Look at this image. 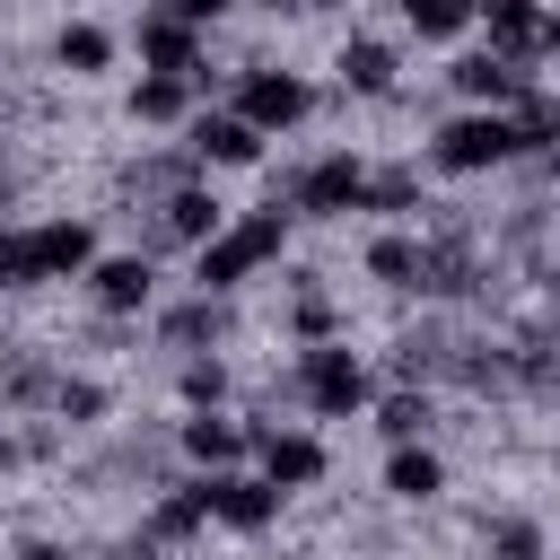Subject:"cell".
<instances>
[{
	"label": "cell",
	"instance_id": "cell-1",
	"mask_svg": "<svg viewBox=\"0 0 560 560\" xmlns=\"http://www.w3.org/2000/svg\"><path fill=\"white\" fill-rule=\"evenodd\" d=\"M88 254H96V236L79 219H44L26 236H0V280H70V271H88Z\"/></svg>",
	"mask_w": 560,
	"mask_h": 560
},
{
	"label": "cell",
	"instance_id": "cell-2",
	"mask_svg": "<svg viewBox=\"0 0 560 560\" xmlns=\"http://www.w3.org/2000/svg\"><path fill=\"white\" fill-rule=\"evenodd\" d=\"M525 140H534V131L508 122V114H464V122L438 131V166H455V175H472V166H508Z\"/></svg>",
	"mask_w": 560,
	"mask_h": 560
},
{
	"label": "cell",
	"instance_id": "cell-3",
	"mask_svg": "<svg viewBox=\"0 0 560 560\" xmlns=\"http://www.w3.org/2000/svg\"><path fill=\"white\" fill-rule=\"evenodd\" d=\"M280 236H289V228H280V210H254L245 228L210 236V245H201V289H236L254 262H271V254H280Z\"/></svg>",
	"mask_w": 560,
	"mask_h": 560
},
{
	"label": "cell",
	"instance_id": "cell-4",
	"mask_svg": "<svg viewBox=\"0 0 560 560\" xmlns=\"http://www.w3.org/2000/svg\"><path fill=\"white\" fill-rule=\"evenodd\" d=\"M306 402H315V411H332V420H341V411H359V402H368V368H359L350 350L315 341V350H306Z\"/></svg>",
	"mask_w": 560,
	"mask_h": 560
},
{
	"label": "cell",
	"instance_id": "cell-5",
	"mask_svg": "<svg viewBox=\"0 0 560 560\" xmlns=\"http://www.w3.org/2000/svg\"><path fill=\"white\" fill-rule=\"evenodd\" d=\"M201 499H210V516H219V525H236V534H262V525H271V508H280V490H271V481H245V472H210V481H201Z\"/></svg>",
	"mask_w": 560,
	"mask_h": 560
},
{
	"label": "cell",
	"instance_id": "cell-6",
	"mask_svg": "<svg viewBox=\"0 0 560 560\" xmlns=\"http://www.w3.org/2000/svg\"><path fill=\"white\" fill-rule=\"evenodd\" d=\"M306 114V79H289V70H254L245 79V122L254 131H289Z\"/></svg>",
	"mask_w": 560,
	"mask_h": 560
},
{
	"label": "cell",
	"instance_id": "cell-7",
	"mask_svg": "<svg viewBox=\"0 0 560 560\" xmlns=\"http://www.w3.org/2000/svg\"><path fill=\"white\" fill-rule=\"evenodd\" d=\"M359 201H368V166H359V158H324V166L298 184V210H315V219L359 210Z\"/></svg>",
	"mask_w": 560,
	"mask_h": 560
},
{
	"label": "cell",
	"instance_id": "cell-8",
	"mask_svg": "<svg viewBox=\"0 0 560 560\" xmlns=\"http://www.w3.org/2000/svg\"><path fill=\"white\" fill-rule=\"evenodd\" d=\"M262 481H271V490H306V481H324V446H315L306 429H271V438H262Z\"/></svg>",
	"mask_w": 560,
	"mask_h": 560
},
{
	"label": "cell",
	"instance_id": "cell-9",
	"mask_svg": "<svg viewBox=\"0 0 560 560\" xmlns=\"http://www.w3.org/2000/svg\"><path fill=\"white\" fill-rule=\"evenodd\" d=\"M192 140H201V158H219V166H254V158H262V131H254L245 114H210Z\"/></svg>",
	"mask_w": 560,
	"mask_h": 560
},
{
	"label": "cell",
	"instance_id": "cell-10",
	"mask_svg": "<svg viewBox=\"0 0 560 560\" xmlns=\"http://www.w3.org/2000/svg\"><path fill=\"white\" fill-rule=\"evenodd\" d=\"M140 61H149V70H192V18H175V9L149 18V26H140Z\"/></svg>",
	"mask_w": 560,
	"mask_h": 560
},
{
	"label": "cell",
	"instance_id": "cell-11",
	"mask_svg": "<svg viewBox=\"0 0 560 560\" xmlns=\"http://www.w3.org/2000/svg\"><path fill=\"white\" fill-rule=\"evenodd\" d=\"M96 298H105L114 315L149 306V262H140V254H114V262H96Z\"/></svg>",
	"mask_w": 560,
	"mask_h": 560
},
{
	"label": "cell",
	"instance_id": "cell-12",
	"mask_svg": "<svg viewBox=\"0 0 560 560\" xmlns=\"http://www.w3.org/2000/svg\"><path fill=\"white\" fill-rule=\"evenodd\" d=\"M184 455H192V464H236V455H245V429L219 420V411H201V420H184Z\"/></svg>",
	"mask_w": 560,
	"mask_h": 560
},
{
	"label": "cell",
	"instance_id": "cell-13",
	"mask_svg": "<svg viewBox=\"0 0 560 560\" xmlns=\"http://www.w3.org/2000/svg\"><path fill=\"white\" fill-rule=\"evenodd\" d=\"M438 481H446V472H438L429 446H402V455L385 464V490H394V499H438Z\"/></svg>",
	"mask_w": 560,
	"mask_h": 560
},
{
	"label": "cell",
	"instance_id": "cell-14",
	"mask_svg": "<svg viewBox=\"0 0 560 560\" xmlns=\"http://www.w3.org/2000/svg\"><path fill=\"white\" fill-rule=\"evenodd\" d=\"M341 79H350L359 96H385V88H394V52H385V44H341Z\"/></svg>",
	"mask_w": 560,
	"mask_h": 560
},
{
	"label": "cell",
	"instance_id": "cell-15",
	"mask_svg": "<svg viewBox=\"0 0 560 560\" xmlns=\"http://www.w3.org/2000/svg\"><path fill=\"white\" fill-rule=\"evenodd\" d=\"M131 114H140V122H175V114H184V79H175V70L140 79V88H131Z\"/></svg>",
	"mask_w": 560,
	"mask_h": 560
},
{
	"label": "cell",
	"instance_id": "cell-16",
	"mask_svg": "<svg viewBox=\"0 0 560 560\" xmlns=\"http://www.w3.org/2000/svg\"><path fill=\"white\" fill-rule=\"evenodd\" d=\"M166 228L192 236V245H210V236H219V201H210V192H175V201H166Z\"/></svg>",
	"mask_w": 560,
	"mask_h": 560
},
{
	"label": "cell",
	"instance_id": "cell-17",
	"mask_svg": "<svg viewBox=\"0 0 560 560\" xmlns=\"http://www.w3.org/2000/svg\"><path fill=\"white\" fill-rule=\"evenodd\" d=\"M402 18L429 35V44H446V35H464V18H472V0H402Z\"/></svg>",
	"mask_w": 560,
	"mask_h": 560
},
{
	"label": "cell",
	"instance_id": "cell-18",
	"mask_svg": "<svg viewBox=\"0 0 560 560\" xmlns=\"http://www.w3.org/2000/svg\"><path fill=\"white\" fill-rule=\"evenodd\" d=\"M472 9H481V18H490V35H508V44H525V35L542 26V9H534V0H472Z\"/></svg>",
	"mask_w": 560,
	"mask_h": 560
},
{
	"label": "cell",
	"instance_id": "cell-19",
	"mask_svg": "<svg viewBox=\"0 0 560 560\" xmlns=\"http://www.w3.org/2000/svg\"><path fill=\"white\" fill-rule=\"evenodd\" d=\"M455 88L464 96H516V70L508 61H455Z\"/></svg>",
	"mask_w": 560,
	"mask_h": 560
},
{
	"label": "cell",
	"instance_id": "cell-20",
	"mask_svg": "<svg viewBox=\"0 0 560 560\" xmlns=\"http://www.w3.org/2000/svg\"><path fill=\"white\" fill-rule=\"evenodd\" d=\"M105 52H114V44H105L96 26H61V70H105Z\"/></svg>",
	"mask_w": 560,
	"mask_h": 560
},
{
	"label": "cell",
	"instance_id": "cell-21",
	"mask_svg": "<svg viewBox=\"0 0 560 560\" xmlns=\"http://www.w3.org/2000/svg\"><path fill=\"white\" fill-rule=\"evenodd\" d=\"M368 271H376V280H394V289H402V280H411V271H420V254H411V245H402V236H376V245H368Z\"/></svg>",
	"mask_w": 560,
	"mask_h": 560
},
{
	"label": "cell",
	"instance_id": "cell-22",
	"mask_svg": "<svg viewBox=\"0 0 560 560\" xmlns=\"http://www.w3.org/2000/svg\"><path fill=\"white\" fill-rule=\"evenodd\" d=\"M201 516H210V499H201V481H192V490H175V499L158 508V534H192Z\"/></svg>",
	"mask_w": 560,
	"mask_h": 560
},
{
	"label": "cell",
	"instance_id": "cell-23",
	"mask_svg": "<svg viewBox=\"0 0 560 560\" xmlns=\"http://www.w3.org/2000/svg\"><path fill=\"white\" fill-rule=\"evenodd\" d=\"M420 420H429V402H420V394H394V402L376 411V429H385V438H420Z\"/></svg>",
	"mask_w": 560,
	"mask_h": 560
},
{
	"label": "cell",
	"instance_id": "cell-24",
	"mask_svg": "<svg viewBox=\"0 0 560 560\" xmlns=\"http://www.w3.org/2000/svg\"><path fill=\"white\" fill-rule=\"evenodd\" d=\"M219 385H228L219 368H184V394H192V402H219Z\"/></svg>",
	"mask_w": 560,
	"mask_h": 560
},
{
	"label": "cell",
	"instance_id": "cell-25",
	"mask_svg": "<svg viewBox=\"0 0 560 560\" xmlns=\"http://www.w3.org/2000/svg\"><path fill=\"white\" fill-rule=\"evenodd\" d=\"M499 560H542V551H534V534H525V525H499Z\"/></svg>",
	"mask_w": 560,
	"mask_h": 560
},
{
	"label": "cell",
	"instance_id": "cell-26",
	"mask_svg": "<svg viewBox=\"0 0 560 560\" xmlns=\"http://www.w3.org/2000/svg\"><path fill=\"white\" fill-rule=\"evenodd\" d=\"M219 9H236V0H175V18H192V26H201V18H219Z\"/></svg>",
	"mask_w": 560,
	"mask_h": 560
},
{
	"label": "cell",
	"instance_id": "cell-27",
	"mask_svg": "<svg viewBox=\"0 0 560 560\" xmlns=\"http://www.w3.org/2000/svg\"><path fill=\"white\" fill-rule=\"evenodd\" d=\"M534 35H542V44H551V52H560V9H551V18H542V26H534Z\"/></svg>",
	"mask_w": 560,
	"mask_h": 560
},
{
	"label": "cell",
	"instance_id": "cell-28",
	"mask_svg": "<svg viewBox=\"0 0 560 560\" xmlns=\"http://www.w3.org/2000/svg\"><path fill=\"white\" fill-rule=\"evenodd\" d=\"M262 9H298V0H262Z\"/></svg>",
	"mask_w": 560,
	"mask_h": 560
},
{
	"label": "cell",
	"instance_id": "cell-29",
	"mask_svg": "<svg viewBox=\"0 0 560 560\" xmlns=\"http://www.w3.org/2000/svg\"><path fill=\"white\" fill-rule=\"evenodd\" d=\"M298 9H332V0H298Z\"/></svg>",
	"mask_w": 560,
	"mask_h": 560
},
{
	"label": "cell",
	"instance_id": "cell-30",
	"mask_svg": "<svg viewBox=\"0 0 560 560\" xmlns=\"http://www.w3.org/2000/svg\"><path fill=\"white\" fill-rule=\"evenodd\" d=\"M0 464H9V446H0Z\"/></svg>",
	"mask_w": 560,
	"mask_h": 560
}]
</instances>
